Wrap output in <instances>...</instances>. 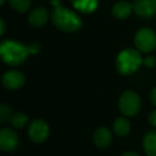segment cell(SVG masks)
<instances>
[{
  "instance_id": "26",
  "label": "cell",
  "mask_w": 156,
  "mask_h": 156,
  "mask_svg": "<svg viewBox=\"0 0 156 156\" xmlns=\"http://www.w3.org/2000/svg\"><path fill=\"white\" fill-rule=\"evenodd\" d=\"M5 1H7V0H0V5H3L5 3Z\"/></svg>"
},
{
  "instance_id": "15",
  "label": "cell",
  "mask_w": 156,
  "mask_h": 156,
  "mask_svg": "<svg viewBox=\"0 0 156 156\" xmlns=\"http://www.w3.org/2000/svg\"><path fill=\"white\" fill-rule=\"evenodd\" d=\"M113 132L117 136L124 137L129 134L130 132V123L126 117H119L113 122Z\"/></svg>"
},
{
  "instance_id": "5",
  "label": "cell",
  "mask_w": 156,
  "mask_h": 156,
  "mask_svg": "<svg viewBox=\"0 0 156 156\" xmlns=\"http://www.w3.org/2000/svg\"><path fill=\"white\" fill-rule=\"evenodd\" d=\"M134 43L140 52L149 54L156 48V33L150 28H141L135 34Z\"/></svg>"
},
{
  "instance_id": "1",
  "label": "cell",
  "mask_w": 156,
  "mask_h": 156,
  "mask_svg": "<svg viewBox=\"0 0 156 156\" xmlns=\"http://www.w3.org/2000/svg\"><path fill=\"white\" fill-rule=\"evenodd\" d=\"M30 56L28 46L14 40H3L0 43V57L8 65L17 66Z\"/></svg>"
},
{
  "instance_id": "4",
  "label": "cell",
  "mask_w": 156,
  "mask_h": 156,
  "mask_svg": "<svg viewBox=\"0 0 156 156\" xmlns=\"http://www.w3.org/2000/svg\"><path fill=\"white\" fill-rule=\"evenodd\" d=\"M119 109L122 115L126 118L137 115L141 109L140 96L132 90L123 92L119 98Z\"/></svg>"
},
{
  "instance_id": "19",
  "label": "cell",
  "mask_w": 156,
  "mask_h": 156,
  "mask_svg": "<svg viewBox=\"0 0 156 156\" xmlns=\"http://www.w3.org/2000/svg\"><path fill=\"white\" fill-rule=\"evenodd\" d=\"M28 49L30 55H37L41 50V45L39 43H37V42H34V43H31L30 45H28Z\"/></svg>"
},
{
  "instance_id": "24",
  "label": "cell",
  "mask_w": 156,
  "mask_h": 156,
  "mask_svg": "<svg viewBox=\"0 0 156 156\" xmlns=\"http://www.w3.org/2000/svg\"><path fill=\"white\" fill-rule=\"evenodd\" d=\"M0 24H1V31H0V35H3L5 34V25L3 20H0Z\"/></svg>"
},
{
  "instance_id": "11",
  "label": "cell",
  "mask_w": 156,
  "mask_h": 156,
  "mask_svg": "<svg viewBox=\"0 0 156 156\" xmlns=\"http://www.w3.org/2000/svg\"><path fill=\"white\" fill-rule=\"evenodd\" d=\"M49 18V13L44 8H37L32 10L28 16L29 24L33 27H42L46 25Z\"/></svg>"
},
{
  "instance_id": "8",
  "label": "cell",
  "mask_w": 156,
  "mask_h": 156,
  "mask_svg": "<svg viewBox=\"0 0 156 156\" xmlns=\"http://www.w3.org/2000/svg\"><path fill=\"white\" fill-rule=\"evenodd\" d=\"M1 81H2V85L5 89L14 91V90L20 89L25 85L26 77L22 72L12 69V71H8L3 74Z\"/></svg>"
},
{
  "instance_id": "22",
  "label": "cell",
  "mask_w": 156,
  "mask_h": 156,
  "mask_svg": "<svg viewBox=\"0 0 156 156\" xmlns=\"http://www.w3.org/2000/svg\"><path fill=\"white\" fill-rule=\"evenodd\" d=\"M150 100H151V103L156 107V87H154L153 89L151 90V93H150Z\"/></svg>"
},
{
  "instance_id": "20",
  "label": "cell",
  "mask_w": 156,
  "mask_h": 156,
  "mask_svg": "<svg viewBox=\"0 0 156 156\" xmlns=\"http://www.w3.org/2000/svg\"><path fill=\"white\" fill-rule=\"evenodd\" d=\"M147 120H149L150 125L153 126V127H156V109L153 111H151V113L149 115Z\"/></svg>"
},
{
  "instance_id": "17",
  "label": "cell",
  "mask_w": 156,
  "mask_h": 156,
  "mask_svg": "<svg viewBox=\"0 0 156 156\" xmlns=\"http://www.w3.org/2000/svg\"><path fill=\"white\" fill-rule=\"evenodd\" d=\"M10 5L15 11L20 12V13H25L29 10L31 5L30 0H9Z\"/></svg>"
},
{
  "instance_id": "9",
  "label": "cell",
  "mask_w": 156,
  "mask_h": 156,
  "mask_svg": "<svg viewBox=\"0 0 156 156\" xmlns=\"http://www.w3.org/2000/svg\"><path fill=\"white\" fill-rule=\"evenodd\" d=\"M134 11L141 18H152L156 16V0H136Z\"/></svg>"
},
{
  "instance_id": "16",
  "label": "cell",
  "mask_w": 156,
  "mask_h": 156,
  "mask_svg": "<svg viewBox=\"0 0 156 156\" xmlns=\"http://www.w3.org/2000/svg\"><path fill=\"white\" fill-rule=\"evenodd\" d=\"M11 124L14 128H17V129H20V128L25 127V126L28 124L29 118L27 115L23 112H16L13 115V117L11 118Z\"/></svg>"
},
{
  "instance_id": "14",
  "label": "cell",
  "mask_w": 156,
  "mask_h": 156,
  "mask_svg": "<svg viewBox=\"0 0 156 156\" xmlns=\"http://www.w3.org/2000/svg\"><path fill=\"white\" fill-rule=\"evenodd\" d=\"M71 2L77 11L89 14L96 10L98 0H71Z\"/></svg>"
},
{
  "instance_id": "3",
  "label": "cell",
  "mask_w": 156,
  "mask_h": 156,
  "mask_svg": "<svg viewBox=\"0 0 156 156\" xmlns=\"http://www.w3.org/2000/svg\"><path fill=\"white\" fill-rule=\"evenodd\" d=\"M143 63V59L138 49L127 48L119 52L115 59V69L119 74L129 76L135 74Z\"/></svg>"
},
{
  "instance_id": "12",
  "label": "cell",
  "mask_w": 156,
  "mask_h": 156,
  "mask_svg": "<svg viewBox=\"0 0 156 156\" xmlns=\"http://www.w3.org/2000/svg\"><path fill=\"white\" fill-rule=\"evenodd\" d=\"M142 147L147 156H156V130H149L142 138Z\"/></svg>"
},
{
  "instance_id": "6",
  "label": "cell",
  "mask_w": 156,
  "mask_h": 156,
  "mask_svg": "<svg viewBox=\"0 0 156 156\" xmlns=\"http://www.w3.org/2000/svg\"><path fill=\"white\" fill-rule=\"evenodd\" d=\"M49 125L42 119H34L28 126V136L33 142L43 143L49 136Z\"/></svg>"
},
{
  "instance_id": "23",
  "label": "cell",
  "mask_w": 156,
  "mask_h": 156,
  "mask_svg": "<svg viewBox=\"0 0 156 156\" xmlns=\"http://www.w3.org/2000/svg\"><path fill=\"white\" fill-rule=\"evenodd\" d=\"M122 156H140L138 153L136 152H133V151H128V152H125V153L122 154Z\"/></svg>"
},
{
  "instance_id": "18",
  "label": "cell",
  "mask_w": 156,
  "mask_h": 156,
  "mask_svg": "<svg viewBox=\"0 0 156 156\" xmlns=\"http://www.w3.org/2000/svg\"><path fill=\"white\" fill-rule=\"evenodd\" d=\"M13 115V109L11 108L10 105L1 104V106H0V122L1 123H5L9 120H11Z\"/></svg>"
},
{
  "instance_id": "7",
  "label": "cell",
  "mask_w": 156,
  "mask_h": 156,
  "mask_svg": "<svg viewBox=\"0 0 156 156\" xmlns=\"http://www.w3.org/2000/svg\"><path fill=\"white\" fill-rule=\"evenodd\" d=\"M20 143V138L15 130L9 127L0 129V149L3 152H12L16 150Z\"/></svg>"
},
{
  "instance_id": "13",
  "label": "cell",
  "mask_w": 156,
  "mask_h": 156,
  "mask_svg": "<svg viewBox=\"0 0 156 156\" xmlns=\"http://www.w3.org/2000/svg\"><path fill=\"white\" fill-rule=\"evenodd\" d=\"M134 7L127 1H119L112 7V15L118 20H125L132 14Z\"/></svg>"
},
{
  "instance_id": "2",
  "label": "cell",
  "mask_w": 156,
  "mask_h": 156,
  "mask_svg": "<svg viewBox=\"0 0 156 156\" xmlns=\"http://www.w3.org/2000/svg\"><path fill=\"white\" fill-rule=\"evenodd\" d=\"M51 20L56 28L67 33L76 32L83 26L81 18L75 12L61 7V5L55 7V9L52 10Z\"/></svg>"
},
{
  "instance_id": "25",
  "label": "cell",
  "mask_w": 156,
  "mask_h": 156,
  "mask_svg": "<svg viewBox=\"0 0 156 156\" xmlns=\"http://www.w3.org/2000/svg\"><path fill=\"white\" fill-rule=\"evenodd\" d=\"M50 2H51L55 7H58V5H60V0H50Z\"/></svg>"
},
{
  "instance_id": "10",
  "label": "cell",
  "mask_w": 156,
  "mask_h": 156,
  "mask_svg": "<svg viewBox=\"0 0 156 156\" xmlns=\"http://www.w3.org/2000/svg\"><path fill=\"white\" fill-rule=\"evenodd\" d=\"M93 142L98 149H106L112 142V134L107 127H98L93 134Z\"/></svg>"
},
{
  "instance_id": "21",
  "label": "cell",
  "mask_w": 156,
  "mask_h": 156,
  "mask_svg": "<svg viewBox=\"0 0 156 156\" xmlns=\"http://www.w3.org/2000/svg\"><path fill=\"white\" fill-rule=\"evenodd\" d=\"M143 62H144V64L147 65V66H149V67H153V66H155V64H156L155 58H154V57H152V56L147 57V58L143 60Z\"/></svg>"
}]
</instances>
